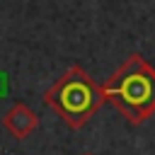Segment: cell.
Wrapping results in <instances>:
<instances>
[{
    "label": "cell",
    "mask_w": 155,
    "mask_h": 155,
    "mask_svg": "<svg viewBox=\"0 0 155 155\" xmlns=\"http://www.w3.org/2000/svg\"><path fill=\"white\" fill-rule=\"evenodd\" d=\"M2 126L7 128L10 136H15L17 140H24L34 133V128L39 126V116L24 104V102H15L5 116H2Z\"/></svg>",
    "instance_id": "3"
},
{
    "label": "cell",
    "mask_w": 155,
    "mask_h": 155,
    "mask_svg": "<svg viewBox=\"0 0 155 155\" xmlns=\"http://www.w3.org/2000/svg\"><path fill=\"white\" fill-rule=\"evenodd\" d=\"M102 94L131 126H138L155 114V68L140 53H131L102 85Z\"/></svg>",
    "instance_id": "1"
},
{
    "label": "cell",
    "mask_w": 155,
    "mask_h": 155,
    "mask_svg": "<svg viewBox=\"0 0 155 155\" xmlns=\"http://www.w3.org/2000/svg\"><path fill=\"white\" fill-rule=\"evenodd\" d=\"M104 102L102 85H97L80 65H70L44 92V104L53 109L68 128H82Z\"/></svg>",
    "instance_id": "2"
},
{
    "label": "cell",
    "mask_w": 155,
    "mask_h": 155,
    "mask_svg": "<svg viewBox=\"0 0 155 155\" xmlns=\"http://www.w3.org/2000/svg\"><path fill=\"white\" fill-rule=\"evenodd\" d=\"M82 155H92V153H82Z\"/></svg>",
    "instance_id": "4"
}]
</instances>
